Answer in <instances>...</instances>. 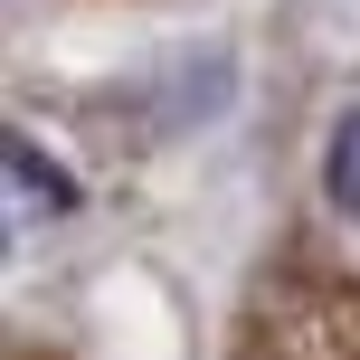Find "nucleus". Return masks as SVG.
Wrapping results in <instances>:
<instances>
[{
  "instance_id": "obj_1",
  "label": "nucleus",
  "mask_w": 360,
  "mask_h": 360,
  "mask_svg": "<svg viewBox=\"0 0 360 360\" xmlns=\"http://www.w3.org/2000/svg\"><path fill=\"white\" fill-rule=\"evenodd\" d=\"M323 199H332L342 228H360V105L332 124V143H323Z\"/></svg>"
},
{
  "instance_id": "obj_2",
  "label": "nucleus",
  "mask_w": 360,
  "mask_h": 360,
  "mask_svg": "<svg viewBox=\"0 0 360 360\" xmlns=\"http://www.w3.org/2000/svg\"><path fill=\"white\" fill-rule=\"evenodd\" d=\"M10 180L38 199V209H76V180H57L48 162H38V143H10Z\"/></svg>"
}]
</instances>
